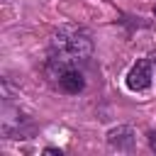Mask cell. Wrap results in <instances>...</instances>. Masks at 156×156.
Here are the masks:
<instances>
[{
    "label": "cell",
    "mask_w": 156,
    "mask_h": 156,
    "mask_svg": "<svg viewBox=\"0 0 156 156\" xmlns=\"http://www.w3.org/2000/svg\"><path fill=\"white\" fill-rule=\"evenodd\" d=\"M154 15H156V5H154Z\"/></svg>",
    "instance_id": "cell-8"
},
{
    "label": "cell",
    "mask_w": 156,
    "mask_h": 156,
    "mask_svg": "<svg viewBox=\"0 0 156 156\" xmlns=\"http://www.w3.org/2000/svg\"><path fill=\"white\" fill-rule=\"evenodd\" d=\"M149 58H151V63H154V68H156V51H154V54H151Z\"/></svg>",
    "instance_id": "cell-7"
},
{
    "label": "cell",
    "mask_w": 156,
    "mask_h": 156,
    "mask_svg": "<svg viewBox=\"0 0 156 156\" xmlns=\"http://www.w3.org/2000/svg\"><path fill=\"white\" fill-rule=\"evenodd\" d=\"M151 83H154V63L151 58H139L127 73V88L134 93H141L151 88Z\"/></svg>",
    "instance_id": "cell-3"
},
{
    "label": "cell",
    "mask_w": 156,
    "mask_h": 156,
    "mask_svg": "<svg viewBox=\"0 0 156 156\" xmlns=\"http://www.w3.org/2000/svg\"><path fill=\"white\" fill-rule=\"evenodd\" d=\"M44 151H46V154H61V149H54V146H46Z\"/></svg>",
    "instance_id": "cell-6"
},
{
    "label": "cell",
    "mask_w": 156,
    "mask_h": 156,
    "mask_svg": "<svg viewBox=\"0 0 156 156\" xmlns=\"http://www.w3.org/2000/svg\"><path fill=\"white\" fill-rule=\"evenodd\" d=\"M107 144L112 149H117V151H132L134 144H136V134H134L132 127L119 124V127H112L107 132Z\"/></svg>",
    "instance_id": "cell-4"
},
{
    "label": "cell",
    "mask_w": 156,
    "mask_h": 156,
    "mask_svg": "<svg viewBox=\"0 0 156 156\" xmlns=\"http://www.w3.org/2000/svg\"><path fill=\"white\" fill-rule=\"evenodd\" d=\"M93 56V37L88 29L76 27V24H63L54 32L49 56L46 61L51 63H76L83 66Z\"/></svg>",
    "instance_id": "cell-1"
},
{
    "label": "cell",
    "mask_w": 156,
    "mask_h": 156,
    "mask_svg": "<svg viewBox=\"0 0 156 156\" xmlns=\"http://www.w3.org/2000/svg\"><path fill=\"white\" fill-rule=\"evenodd\" d=\"M44 73H46L49 83L56 90L66 93V95H78V93L85 90L83 66H76V63H51V61H46Z\"/></svg>",
    "instance_id": "cell-2"
},
{
    "label": "cell",
    "mask_w": 156,
    "mask_h": 156,
    "mask_svg": "<svg viewBox=\"0 0 156 156\" xmlns=\"http://www.w3.org/2000/svg\"><path fill=\"white\" fill-rule=\"evenodd\" d=\"M149 144H151V149L156 151V132H149Z\"/></svg>",
    "instance_id": "cell-5"
}]
</instances>
